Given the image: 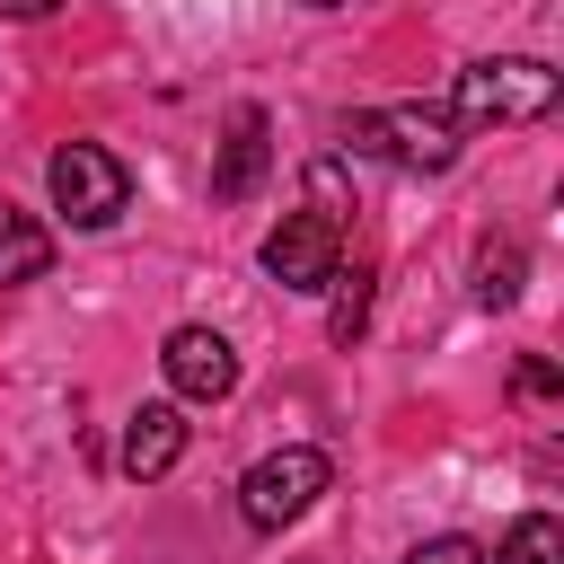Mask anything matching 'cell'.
Masks as SVG:
<instances>
[{
  "instance_id": "cell-1",
  "label": "cell",
  "mask_w": 564,
  "mask_h": 564,
  "mask_svg": "<svg viewBox=\"0 0 564 564\" xmlns=\"http://www.w3.org/2000/svg\"><path fill=\"white\" fill-rule=\"evenodd\" d=\"M555 97H564V79H555L538 53H485V62H467V70L449 79V123H458V132L538 123V115H555Z\"/></svg>"
},
{
  "instance_id": "cell-15",
  "label": "cell",
  "mask_w": 564,
  "mask_h": 564,
  "mask_svg": "<svg viewBox=\"0 0 564 564\" xmlns=\"http://www.w3.org/2000/svg\"><path fill=\"white\" fill-rule=\"evenodd\" d=\"M44 9H62V0H0V18H44Z\"/></svg>"
},
{
  "instance_id": "cell-16",
  "label": "cell",
  "mask_w": 564,
  "mask_h": 564,
  "mask_svg": "<svg viewBox=\"0 0 564 564\" xmlns=\"http://www.w3.org/2000/svg\"><path fill=\"white\" fill-rule=\"evenodd\" d=\"M300 9H344V0H300Z\"/></svg>"
},
{
  "instance_id": "cell-2",
  "label": "cell",
  "mask_w": 564,
  "mask_h": 564,
  "mask_svg": "<svg viewBox=\"0 0 564 564\" xmlns=\"http://www.w3.org/2000/svg\"><path fill=\"white\" fill-rule=\"evenodd\" d=\"M458 141L467 132L449 123V106H361V115H344V150L388 159L405 176H441L458 159Z\"/></svg>"
},
{
  "instance_id": "cell-9",
  "label": "cell",
  "mask_w": 564,
  "mask_h": 564,
  "mask_svg": "<svg viewBox=\"0 0 564 564\" xmlns=\"http://www.w3.org/2000/svg\"><path fill=\"white\" fill-rule=\"evenodd\" d=\"M44 273H53V229L0 194V282H44Z\"/></svg>"
},
{
  "instance_id": "cell-7",
  "label": "cell",
  "mask_w": 564,
  "mask_h": 564,
  "mask_svg": "<svg viewBox=\"0 0 564 564\" xmlns=\"http://www.w3.org/2000/svg\"><path fill=\"white\" fill-rule=\"evenodd\" d=\"M273 167V123L264 106H229V132H220V159H212V203H247Z\"/></svg>"
},
{
  "instance_id": "cell-3",
  "label": "cell",
  "mask_w": 564,
  "mask_h": 564,
  "mask_svg": "<svg viewBox=\"0 0 564 564\" xmlns=\"http://www.w3.org/2000/svg\"><path fill=\"white\" fill-rule=\"evenodd\" d=\"M326 485H335V458H326V449H308V441L264 449V458L238 476V520H247V529H291Z\"/></svg>"
},
{
  "instance_id": "cell-13",
  "label": "cell",
  "mask_w": 564,
  "mask_h": 564,
  "mask_svg": "<svg viewBox=\"0 0 564 564\" xmlns=\"http://www.w3.org/2000/svg\"><path fill=\"white\" fill-rule=\"evenodd\" d=\"M405 564H485V546L476 538H414Z\"/></svg>"
},
{
  "instance_id": "cell-5",
  "label": "cell",
  "mask_w": 564,
  "mask_h": 564,
  "mask_svg": "<svg viewBox=\"0 0 564 564\" xmlns=\"http://www.w3.org/2000/svg\"><path fill=\"white\" fill-rule=\"evenodd\" d=\"M335 264H344V229H335V212H282L273 229H264V273L282 282V291H326L335 282Z\"/></svg>"
},
{
  "instance_id": "cell-4",
  "label": "cell",
  "mask_w": 564,
  "mask_h": 564,
  "mask_svg": "<svg viewBox=\"0 0 564 564\" xmlns=\"http://www.w3.org/2000/svg\"><path fill=\"white\" fill-rule=\"evenodd\" d=\"M44 185H53V212H62L70 229H106V220H123V203H132V167H123L115 150H97V141H62V150L44 159Z\"/></svg>"
},
{
  "instance_id": "cell-6",
  "label": "cell",
  "mask_w": 564,
  "mask_h": 564,
  "mask_svg": "<svg viewBox=\"0 0 564 564\" xmlns=\"http://www.w3.org/2000/svg\"><path fill=\"white\" fill-rule=\"evenodd\" d=\"M159 370H167V397H176V405H220V397L238 388V352H229L220 326H167Z\"/></svg>"
},
{
  "instance_id": "cell-12",
  "label": "cell",
  "mask_w": 564,
  "mask_h": 564,
  "mask_svg": "<svg viewBox=\"0 0 564 564\" xmlns=\"http://www.w3.org/2000/svg\"><path fill=\"white\" fill-rule=\"evenodd\" d=\"M361 326H370V264L352 256V273L335 264V308H326V344H361Z\"/></svg>"
},
{
  "instance_id": "cell-11",
  "label": "cell",
  "mask_w": 564,
  "mask_h": 564,
  "mask_svg": "<svg viewBox=\"0 0 564 564\" xmlns=\"http://www.w3.org/2000/svg\"><path fill=\"white\" fill-rule=\"evenodd\" d=\"M494 564H564V520L555 511H520L494 546Z\"/></svg>"
},
{
  "instance_id": "cell-8",
  "label": "cell",
  "mask_w": 564,
  "mask_h": 564,
  "mask_svg": "<svg viewBox=\"0 0 564 564\" xmlns=\"http://www.w3.org/2000/svg\"><path fill=\"white\" fill-rule=\"evenodd\" d=\"M176 458H185V405H176V397L132 405V423H123V476H132V485H159Z\"/></svg>"
},
{
  "instance_id": "cell-14",
  "label": "cell",
  "mask_w": 564,
  "mask_h": 564,
  "mask_svg": "<svg viewBox=\"0 0 564 564\" xmlns=\"http://www.w3.org/2000/svg\"><path fill=\"white\" fill-rule=\"evenodd\" d=\"M511 388H520V397H555L564 379H555V361H538V352H529V361L511 370Z\"/></svg>"
},
{
  "instance_id": "cell-10",
  "label": "cell",
  "mask_w": 564,
  "mask_h": 564,
  "mask_svg": "<svg viewBox=\"0 0 564 564\" xmlns=\"http://www.w3.org/2000/svg\"><path fill=\"white\" fill-rule=\"evenodd\" d=\"M520 273H529L520 238H485L476 247V308H511L520 300Z\"/></svg>"
}]
</instances>
